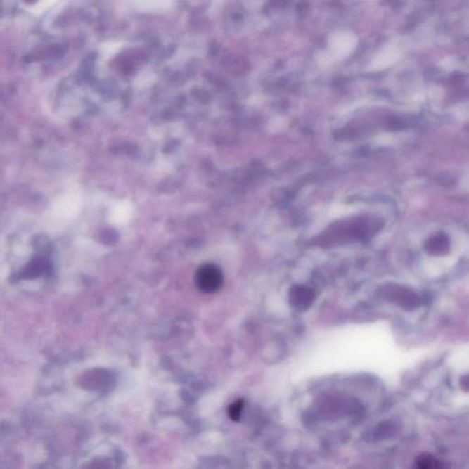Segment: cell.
<instances>
[{
  "mask_svg": "<svg viewBox=\"0 0 469 469\" xmlns=\"http://www.w3.org/2000/svg\"><path fill=\"white\" fill-rule=\"evenodd\" d=\"M223 281L222 271L216 265L205 264L201 266L196 271V286L203 293H212L217 292L222 286Z\"/></svg>",
  "mask_w": 469,
  "mask_h": 469,
  "instance_id": "obj_1",
  "label": "cell"
},
{
  "mask_svg": "<svg viewBox=\"0 0 469 469\" xmlns=\"http://www.w3.org/2000/svg\"><path fill=\"white\" fill-rule=\"evenodd\" d=\"M450 241L444 233H437L430 238L425 244V250L430 255L442 256L449 252Z\"/></svg>",
  "mask_w": 469,
  "mask_h": 469,
  "instance_id": "obj_2",
  "label": "cell"
},
{
  "mask_svg": "<svg viewBox=\"0 0 469 469\" xmlns=\"http://www.w3.org/2000/svg\"><path fill=\"white\" fill-rule=\"evenodd\" d=\"M392 298L394 299L396 304L407 310H413L418 307L420 304L418 296L408 289L396 288L393 290Z\"/></svg>",
  "mask_w": 469,
  "mask_h": 469,
  "instance_id": "obj_3",
  "label": "cell"
},
{
  "mask_svg": "<svg viewBox=\"0 0 469 469\" xmlns=\"http://www.w3.org/2000/svg\"><path fill=\"white\" fill-rule=\"evenodd\" d=\"M411 469H444L443 463L430 454H423L416 458Z\"/></svg>",
  "mask_w": 469,
  "mask_h": 469,
  "instance_id": "obj_4",
  "label": "cell"
},
{
  "mask_svg": "<svg viewBox=\"0 0 469 469\" xmlns=\"http://www.w3.org/2000/svg\"><path fill=\"white\" fill-rule=\"evenodd\" d=\"M311 297H313V295H311L309 289L299 288L298 287L296 290H293L292 299L295 307L305 308L307 305H310Z\"/></svg>",
  "mask_w": 469,
  "mask_h": 469,
  "instance_id": "obj_5",
  "label": "cell"
},
{
  "mask_svg": "<svg viewBox=\"0 0 469 469\" xmlns=\"http://www.w3.org/2000/svg\"><path fill=\"white\" fill-rule=\"evenodd\" d=\"M244 404L243 401H237L234 402L229 408V416L232 420H238L240 419V413L242 410H243Z\"/></svg>",
  "mask_w": 469,
  "mask_h": 469,
  "instance_id": "obj_6",
  "label": "cell"
},
{
  "mask_svg": "<svg viewBox=\"0 0 469 469\" xmlns=\"http://www.w3.org/2000/svg\"><path fill=\"white\" fill-rule=\"evenodd\" d=\"M461 387L464 390L469 392V374L467 376H464L461 379Z\"/></svg>",
  "mask_w": 469,
  "mask_h": 469,
  "instance_id": "obj_7",
  "label": "cell"
}]
</instances>
